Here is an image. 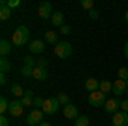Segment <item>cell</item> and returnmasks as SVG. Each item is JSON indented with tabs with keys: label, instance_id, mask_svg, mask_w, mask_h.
Masks as SVG:
<instances>
[{
	"label": "cell",
	"instance_id": "cell-1",
	"mask_svg": "<svg viewBox=\"0 0 128 126\" xmlns=\"http://www.w3.org/2000/svg\"><path fill=\"white\" fill-rule=\"evenodd\" d=\"M29 41V29L26 26H19L12 34V44L14 46H24Z\"/></svg>",
	"mask_w": 128,
	"mask_h": 126
},
{
	"label": "cell",
	"instance_id": "cell-2",
	"mask_svg": "<svg viewBox=\"0 0 128 126\" xmlns=\"http://www.w3.org/2000/svg\"><path fill=\"white\" fill-rule=\"evenodd\" d=\"M55 55L62 60L68 58L70 55H72V44H70L68 41H58L55 44Z\"/></svg>",
	"mask_w": 128,
	"mask_h": 126
},
{
	"label": "cell",
	"instance_id": "cell-3",
	"mask_svg": "<svg viewBox=\"0 0 128 126\" xmlns=\"http://www.w3.org/2000/svg\"><path fill=\"white\" fill-rule=\"evenodd\" d=\"M43 113L44 114H55V113H58L60 109V102L56 97H50V99H44V104H43Z\"/></svg>",
	"mask_w": 128,
	"mask_h": 126
},
{
	"label": "cell",
	"instance_id": "cell-4",
	"mask_svg": "<svg viewBox=\"0 0 128 126\" xmlns=\"http://www.w3.org/2000/svg\"><path fill=\"white\" fill-rule=\"evenodd\" d=\"M89 104L94 106V107H104V104H106V94H102L101 90L90 92V96H89Z\"/></svg>",
	"mask_w": 128,
	"mask_h": 126
},
{
	"label": "cell",
	"instance_id": "cell-5",
	"mask_svg": "<svg viewBox=\"0 0 128 126\" xmlns=\"http://www.w3.org/2000/svg\"><path fill=\"white\" fill-rule=\"evenodd\" d=\"M120 109H121V101H120L118 97H111L106 101V104H104V111H106V114H116Z\"/></svg>",
	"mask_w": 128,
	"mask_h": 126
},
{
	"label": "cell",
	"instance_id": "cell-6",
	"mask_svg": "<svg viewBox=\"0 0 128 126\" xmlns=\"http://www.w3.org/2000/svg\"><path fill=\"white\" fill-rule=\"evenodd\" d=\"M43 111H40V109H32L29 114H28V118H26V123L29 126H40L41 123H43Z\"/></svg>",
	"mask_w": 128,
	"mask_h": 126
},
{
	"label": "cell",
	"instance_id": "cell-7",
	"mask_svg": "<svg viewBox=\"0 0 128 126\" xmlns=\"http://www.w3.org/2000/svg\"><path fill=\"white\" fill-rule=\"evenodd\" d=\"M38 14H40L41 19H48L53 15V7H51V2H41L40 3V9H38Z\"/></svg>",
	"mask_w": 128,
	"mask_h": 126
},
{
	"label": "cell",
	"instance_id": "cell-8",
	"mask_svg": "<svg viewBox=\"0 0 128 126\" xmlns=\"http://www.w3.org/2000/svg\"><path fill=\"white\" fill-rule=\"evenodd\" d=\"M22 111H24V106H22L20 99L10 101V106H9V113H10V116L17 118V116H20V114H22Z\"/></svg>",
	"mask_w": 128,
	"mask_h": 126
},
{
	"label": "cell",
	"instance_id": "cell-9",
	"mask_svg": "<svg viewBox=\"0 0 128 126\" xmlns=\"http://www.w3.org/2000/svg\"><path fill=\"white\" fill-rule=\"evenodd\" d=\"M126 82L125 80H116V82H113V94H114V97H118V96H125L126 94Z\"/></svg>",
	"mask_w": 128,
	"mask_h": 126
},
{
	"label": "cell",
	"instance_id": "cell-10",
	"mask_svg": "<svg viewBox=\"0 0 128 126\" xmlns=\"http://www.w3.org/2000/svg\"><path fill=\"white\" fill-rule=\"evenodd\" d=\"M44 48H46V43L41 41V39H34V41L29 43V51L32 53V55H40V53H43Z\"/></svg>",
	"mask_w": 128,
	"mask_h": 126
},
{
	"label": "cell",
	"instance_id": "cell-11",
	"mask_svg": "<svg viewBox=\"0 0 128 126\" xmlns=\"http://www.w3.org/2000/svg\"><path fill=\"white\" fill-rule=\"evenodd\" d=\"M62 111H63V116L67 118V119H74V121H75V119L79 118V109L74 106V104H67V106H63Z\"/></svg>",
	"mask_w": 128,
	"mask_h": 126
},
{
	"label": "cell",
	"instance_id": "cell-12",
	"mask_svg": "<svg viewBox=\"0 0 128 126\" xmlns=\"http://www.w3.org/2000/svg\"><path fill=\"white\" fill-rule=\"evenodd\" d=\"M113 125L114 126H128V113L118 111V113L113 116Z\"/></svg>",
	"mask_w": 128,
	"mask_h": 126
},
{
	"label": "cell",
	"instance_id": "cell-13",
	"mask_svg": "<svg viewBox=\"0 0 128 126\" xmlns=\"http://www.w3.org/2000/svg\"><path fill=\"white\" fill-rule=\"evenodd\" d=\"M34 97H36V96L32 94V90H29V89H28V90L24 92V97L20 99L22 106H24V107H31V106H32V102H34Z\"/></svg>",
	"mask_w": 128,
	"mask_h": 126
},
{
	"label": "cell",
	"instance_id": "cell-14",
	"mask_svg": "<svg viewBox=\"0 0 128 126\" xmlns=\"http://www.w3.org/2000/svg\"><path fill=\"white\" fill-rule=\"evenodd\" d=\"M12 51V43H9L7 39H2L0 41V55L2 58H7V55H10Z\"/></svg>",
	"mask_w": 128,
	"mask_h": 126
},
{
	"label": "cell",
	"instance_id": "cell-15",
	"mask_svg": "<svg viewBox=\"0 0 128 126\" xmlns=\"http://www.w3.org/2000/svg\"><path fill=\"white\" fill-rule=\"evenodd\" d=\"M51 24H53L55 27L65 26V17H63V14H62V12H53V15H51Z\"/></svg>",
	"mask_w": 128,
	"mask_h": 126
},
{
	"label": "cell",
	"instance_id": "cell-16",
	"mask_svg": "<svg viewBox=\"0 0 128 126\" xmlns=\"http://www.w3.org/2000/svg\"><path fill=\"white\" fill-rule=\"evenodd\" d=\"M32 78H36V80H46L48 78V70L41 68V67H36L34 72H32Z\"/></svg>",
	"mask_w": 128,
	"mask_h": 126
},
{
	"label": "cell",
	"instance_id": "cell-17",
	"mask_svg": "<svg viewBox=\"0 0 128 126\" xmlns=\"http://www.w3.org/2000/svg\"><path fill=\"white\" fill-rule=\"evenodd\" d=\"M99 84H101V82H99V80H96V78H87V80H86V89H87L89 92H96V90H99Z\"/></svg>",
	"mask_w": 128,
	"mask_h": 126
},
{
	"label": "cell",
	"instance_id": "cell-18",
	"mask_svg": "<svg viewBox=\"0 0 128 126\" xmlns=\"http://www.w3.org/2000/svg\"><path fill=\"white\" fill-rule=\"evenodd\" d=\"M10 92H12V96H16V97H19V99H22L26 90L20 87L19 84H12V85H10Z\"/></svg>",
	"mask_w": 128,
	"mask_h": 126
},
{
	"label": "cell",
	"instance_id": "cell-19",
	"mask_svg": "<svg viewBox=\"0 0 128 126\" xmlns=\"http://www.w3.org/2000/svg\"><path fill=\"white\" fill-rule=\"evenodd\" d=\"M44 43H51V44H56L58 43V36L55 31H46L44 32Z\"/></svg>",
	"mask_w": 128,
	"mask_h": 126
},
{
	"label": "cell",
	"instance_id": "cell-20",
	"mask_svg": "<svg viewBox=\"0 0 128 126\" xmlns=\"http://www.w3.org/2000/svg\"><path fill=\"white\" fill-rule=\"evenodd\" d=\"M99 90H101L102 94L113 92V82H109V80H101V84H99Z\"/></svg>",
	"mask_w": 128,
	"mask_h": 126
},
{
	"label": "cell",
	"instance_id": "cell-21",
	"mask_svg": "<svg viewBox=\"0 0 128 126\" xmlns=\"http://www.w3.org/2000/svg\"><path fill=\"white\" fill-rule=\"evenodd\" d=\"M10 70H12V63H10L7 58H2L0 60V72H2V73H7Z\"/></svg>",
	"mask_w": 128,
	"mask_h": 126
},
{
	"label": "cell",
	"instance_id": "cell-22",
	"mask_svg": "<svg viewBox=\"0 0 128 126\" xmlns=\"http://www.w3.org/2000/svg\"><path fill=\"white\" fill-rule=\"evenodd\" d=\"M9 106H10V102L7 101V97H0V113H2V116L5 114V113H9Z\"/></svg>",
	"mask_w": 128,
	"mask_h": 126
},
{
	"label": "cell",
	"instance_id": "cell-23",
	"mask_svg": "<svg viewBox=\"0 0 128 126\" xmlns=\"http://www.w3.org/2000/svg\"><path fill=\"white\" fill-rule=\"evenodd\" d=\"M10 15H12V9H9L7 5L0 7V19H2V20H7V19H10Z\"/></svg>",
	"mask_w": 128,
	"mask_h": 126
},
{
	"label": "cell",
	"instance_id": "cell-24",
	"mask_svg": "<svg viewBox=\"0 0 128 126\" xmlns=\"http://www.w3.org/2000/svg\"><path fill=\"white\" fill-rule=\"evenodd\" d=\"M32 72H34V68H32V67H28V65H24V67L20 68V75H22V77H26V78L32 77Z\"/></svg>",
	"mask_w": 128,
	"mask_h": 126
},
{
	"label": "cell",
	"instance_id": "cell-25",
	"mask_svg": "<svg viewBox=\"0 0 128 126\" xmlns=\"http://www.w3.org/2000/svg\"><path fill=\"white\" fill-rule=\"evenodd\" d=\"M118 78L120 80H125V82L128 80V67H121L118 70Z\"/></svg>",
	"mask_w": 128,
	"mask_h": 126
},
{
	"label": "cell",
	"instance_id": "cell-26",
	"mask_svg": "<svg viewBox=\"0 0 128 126\" xmlns=\"http://www.w3.org/2000/svg\"><path fill=\"white\" fill-rule=\"evenodd\" d=\"M74 125L75 126H89V118L87 116H79L77 119H75Z\"/></svg>",
	"mask_w": 128,
	"mask_h": 126
},
{
	"label": "cell",
	"instance_id": "cell-27",
	"mask_svg": "<svg viewBox=\"0 0 128 126\" xmlns=\"http://www.w3.org/2000/svg\"><path fill=\"white\" fill-rule=\"evenodd\" d=\"M58 102H60V106H67V104H70L68 102V96L65 94V92H62V94H58Z\"/></svg>",
	"mask_w": 128,
	"mask_h": 126
},
{
	"label": "cell",
	"instance_id": "cell-28",
	"mask_svg": "<svg viewBox=\"0 0 128 126\" xmlns=\"http://www.w3.org/2000/svg\"><path fill=\"white\" fill-rule=\"evenodd\" d=\"M79 3H80V7H84V9H87V10L94 9V2L92 0H80Z\"/></svg>",
	"mask_w": 128,
	"mask_h": 126
},
{
	"label": "cell",
	"instance_id": "cell-29",
	"mask_svg": "<svg viewBox=\"0 0 128 126\" xmlns=\"http://www.w3.org/2000/svg\"><path fill=\"white\" fill-rule=\"evenodd\" d=\"M43 104H44V99H43V97H40V96L34 97V102H32L34 109H41V107H43Z\"/></svg>",
	"mask_w": 128,
	"mask_h": 126
},
{
	"label": "cell",
	"instance_id": "cell-30",
	"mask_svg": "<svg viewBox=\"0 0 128 126\" xmlns=\"http://www.w3.org/2000/svg\"><path fill=\"white\" fill-rule=\"evenodd\" d=\"M24 65L36 68V61H34V58H32V56H24Z\"/></svg>",
	"mask_w": 128,
	"mask_h": 126
},
{
	"label": "cell",
	"instance_id": "cell-31",
	"mask_svg": "<svg viewBox=\"0 0 128 126\" xmlns=\"http://www.w3.org/2000/svg\"><path fill=\"white\" fill-rule=\"evenodd\" d=\"M7 7L9 9H17V7H20V0H7Z\"/></svg>",
	"mask_w": 128,
	"mask_h": 126
},
{
	"label": "cell",
	"instance_id": "cell-32",
	"mask_svg": "<svg viewBox=\"0 0 128 126\" xmlns=\"http://www.w3.org/2000/svg\"><path fill=\"white\" fill-rule=\"evenodd\" d=\"M46 65H48V60H46V58H38V60H36V67L46 68Z\"/></svg>",
	"mask_w": 128,
	"mask_h": 126
},
{
	"label": "cell",
	"instance_id": "cell-33",
	"mask_svg": "<svg viewBox=\"0 0 128 126\" xmlns=\"http://www.w3.org/2000/svg\"><path fill=\"white\" fill-rule=\"evenodd\" d=\"M87 14H89V17H90V19H92V20H96V19H98V17H99V12H98V10H96V9L89 10Z\"/></svg>",
	"mask_w": 128,
	"mask_h": 126
},
{
	"label": "cell",
	"instance_id": "cell-34",
	"mask_svg": "<svg viewBox=\"0 0 128 126\" xmlns=\"http://www.w3.org/2000/svg\"><path fill=\"white\" fill-rule=\"evenodd\" d=\"M60 32H62V34H70V32H72V27L65 24V26H62V27H60Z\"/></svg>",
	"mask_w": 128,
	"mask_h": 126
},
{
	"label": "cell",
	"instance_id": "cell-35",
	"mask_svg": "<svg viewBox=\"0 0 128 126\" xmlns=\"http://www.w3.org/2000/svg\"><path fill=\"white\" fill-rule=\"evenodd\" d=\"M121 111H125V113H128V99H125V101H121Z\"/></svg>",
	"mask_w": 128,
	"mask_h": 126
},
{
	"label": "cell",
	"instance_id": "cell-36",
	"mask_svg": "<svg viewBox=\"0 0 128 126\" xmlns=\"http://www.w3.org/2000/svg\"><path fill=\"white\" fill-rule=\"evenodd\" d=\"M0 126H9V119H7L5 116L0 118Z\"/></svg>",
	"mask_w": 128,
	"mask_h": 126
},
{
	"label": "cell",
	"instance_id": "cell-37",
	"mask_svg": "<svg viewBox=\"0 0 128 126\" xmlns=\"http://www.w3.org/2000/svg\"><path fill=\"white\" fill-rule=\"evenodd\" d=\"M7 84V77H5V73H0V85H5Z\"/></svg>",
	"mask_w": 128,
	"mask_h": 126
},
{
	"label": "cell",
	"instance_id": "cell-38",
	"mask_svg": "<svg viewBox=\"0 0 128 126\" xmlns=\"http://www.w3.org/2000/svg\"><path fill=\"white\" fill-rule=\"evenodd\" d=\"M125 56H126V60H128V41H126V44H125Z\"/></svg>",
	"mask_w": 128,
	"mask_h": 126
},
{
	"label": "cell",
	"instance_id": "cell-39",
	"mask_svg": "<svg viewBox=\"0 0 128 126\" xmlns=\"http://www.w3.org/2000/svg\"><path fill=\"white\" fill-rule=\"evenodd\" d=\"M40 126H51V125H50V123H44V121H43V123H41Z\"/></svg>",
	"mask_w": 128,
	"mask_h": 126
},
{
	"label": "cell",
	"instance_id": "cell-40",
	"mask_svg": "<svg viewBox=\"0 0 128 126\" xmlns=\"http://www.w3.org/2000/svg\"><path fill=\"white\" fill-rule=\"evenodd\" d=\"M125 20L128 22V10H126V14H125Z\"/></svg>",
	"mask_w": 128,
	"mask_h": 126
},
{
	"label": "cell",
	"instance_id": "cell-41",
	"mask_svg": "<svg viewBox=\"0 0 128 126\" xmlns=\"http://www.w3.org/2000/svg\"><path fill=\"white\" fill-rule=\"evenodd\" d=\"M125 96H126V99H128V89H126V94H125Z\"/></svg>",
	"mask_w": 128,
	"mask_h": 126
}]
</instances>
